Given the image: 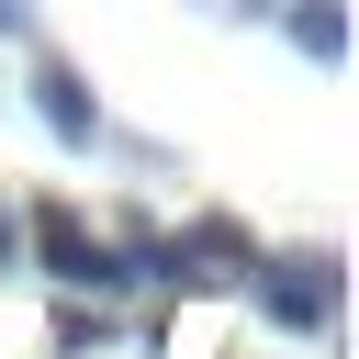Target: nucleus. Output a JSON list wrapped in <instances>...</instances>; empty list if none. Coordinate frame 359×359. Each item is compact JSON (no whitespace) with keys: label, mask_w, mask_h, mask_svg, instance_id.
<instances>
[{"label":"nucleus","mask_w":359,"mask_h":359,"mask_svg":"<svg viewBox=\"0 0 359 359\" xmlns=\"http://www.w3.org/2000/svg\"><path fill=\"white\" fill-rule=\"evenodd\" d=\"M292 45H303L314 67H337V56H348V11H337V0H303V11H292Z\"/></svg>","instance_id":"4"},{"label":"nucleus","mask_w":359,"mask_h":359,"mask_svg":"<svg viewBox=\"0 0 359 359\" xmlns=\"http://www.w3.org/2000/svg\"><path fill=\"white\" fill-rule=\"evenodd\" d=\"M34 247H45V280H67V292H112V280H123V258H112L101 236H79V213H67V202H45V213H34Z\"/></svg>","instance_id":"1"},{"label":"nucleus","mask_w":359,"mask_h":359,"mask_svg":"<svg viewBox=\"0 0 359 359\" xmlns=\"http://www.w3.org/2000/svg\"><path fill=\"white\" fill-rule=\"evenodd\" d=\"M258 303L280 325H325L337 314V258H280V280H258Z\"/></svg>","instance_id":"2"},{"label":"nucleus","mask_w":359,"mask_h":359,"mask_svg":"<svg viewBox=\"0 0 359 359\" xmlns=\"http://www.w3.org/2000/svg\"><path fill=\"white\" fill-rule=\"evenodd\" d=\"M0 269H22V224L11 213H0Z\"/></svg>","instance_id":"5"},{"label":"nucleus","mask_w":359,"mask_h":359,"mask_svg":"<svg viewBox=\"0 0 359 359\" xmlns=\"http://www.w3.org/2000/svg\"><path fill=\"white\" fill-rule=\"evenodd\" d=\"M34 112H45V135H56V146H90V135H101V101H90V90H79V67H56V56L34 67Z\"/></svg>","instance_id":"3"},{"label":"nucleus","mask_w":359,"mask_h":359,"mask_svg":"<svg viewBox=\"0 0 359 359\" xmlns=\"http://www.w3.org/2000/svg\"><path fill=\"white\" fill-rule=\"evenodd\" d=\"M0 34H22V0H0Z\"/></svg>","instance_id":"6"}]
</instances>
